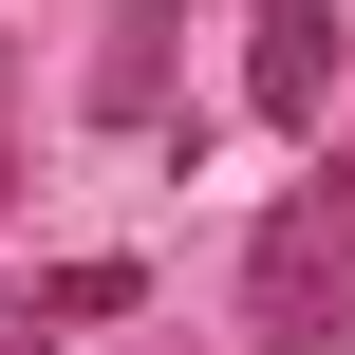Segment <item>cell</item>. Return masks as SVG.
<instances>
[{
	"instance_id": "obj_7",
	"label": "cell",
	"mask_w": 355,
	"mask_h": 355,
	"mask_svg": "<svg viewBox=\"0 0 355 355\" xmlns=\"http://www.w3.org/2000/svg\"><path fill=\"white\" fill-rule=\"evenodd\" d=\"M0 355H37V318H19V300H0Z\"/></svg>"
},
{
	"instance_id": "obj_6",
	"label": "cell",
	"mask_w": 355,
	"mask_h": 355,
	"mask_svg": "<svg viewBox=\"0 0 355 355\" xmlns=\"http://www.w3.org/2000/svg\"><path fill=\"white\" fill-rule=\"evenodd\" d=\"M318 206H337V225H355V150H337V168H318Z\"/></svg>"
},
{
	"instance_id": "obj_3",
	"label": "cell",
	"mask_w": 355,
	"mask_h": 355,
	"mask_svg": "<svg viewBox=\"0 0 355 355\" xmlns=\"http://www.w3.org/2000/svg\"><path fill=\"white\" fill-rule=\"evenodd\" d=\"M187 19L206 0H112V37H94V131H168V56H187Z\"/></svg>"
},
{
	"instance_id": "obj_5",
	"label": "cell",
	"mask_w": 355,
	"mask_h": 355,
	"mask_svg": "<svg viewBox=\"0 0 355 355\" xmlns=\"http://www.w3.org/2000/svg\"><path fill=\"white\" fill-rule=\"evenodd\" d=\"M0 206H19V94H0Z\"/></svg>"
},
{
	"instance_id": "obj_2",
	"label": "cell",
	"mask_w": 355,
	"mask_h": 355,
	"mask_svg": "<svg viewBox=\"0 0 355 355\" xmlns=\"http://www.w3.org/2000/svg\"><path fill=\"white\" fill-rule=\"evenodd\" d=\"M243 112L262 131H318L337 112V0H243Z\"/></svg>"
},
{
	"instance_id": "obj_4",
	"label": "cell",
	"mask_w": 355,
	"mask_h": 355,
	"mask_svg": "<svg viewBox=\"0 0 355 355\" xmlns=\"http://www.w3.org/2000/svg\"><path fill=\"white\" fill-rule=\"evenodd\" d=\"M131 300H150V281H131V262H56V281H37V300H19V318H37V337H75V318H131Z\"/></svg>"
},
{
	"instance_id": "obj_1",
	"label": "cell",
	"mask_w": 355,
	"mask_h": 355,
	"mask_svg": "<svg viewBox=\"0 0 355 355\" xmlns=\"http://www.w3.org/2000/svg\"><path fill=\"white\" fill-rule=\"evenodd\" d=\"M243 355H355V225L318 187L243 225Z\"/></svg>"
}]
</instances>
